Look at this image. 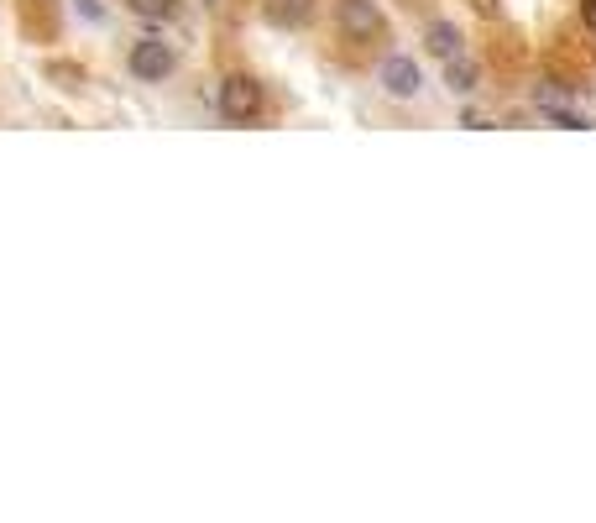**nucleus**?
I'll return each mask as SVG.
<instances>
[{
	"label": "nucleus",
	"instance_id": "nucleus-8",
	"mask_svg": "<svg viewBox=\"0 0 596 523\" xmlns=\"http://www.w3.org/2000/svg\"><path fill=\"white\" fill-rule=\"evenodd\" d=\"M131 11L147 16V21H173L178 16V0H131Z\"/></svg>",
	"mask_w": 596,
	"mask_h": 523
},
{
	"label": "nucleus",
	"instance_id": "nucleus-4",
	"mask_svg": "<svg viewBox=\"0 0 596 523\" xmlns=\"http://www.w3.org/2000/svg\"><path fill=\"white\" fill-rule=\"evenodd\" d=\"M340 32H351V37H377L382 32V6L377 0H340Z\"/></svg>",
	"mask_w": 596,
	"mask_h": 523
},
{
	"label": "nucleus",
	"instance_id": "nucleus-9",
	"mask_svg": "<svg viewBox=\"0 0 596 523\" xmlns=\"http://www.w3.org/2000/svg\"><path fill=\"white\" fill-rule=\"evenodd\" d=\"M581 21H586V27L596 32V0H581Z\"/></svg>",
	"mask_w": 596,
	"mask_h": 523
},
{
	"label": "nucleus",
	"instance_id": "nucleus-1",
	"mask_svg": "<svg viewBox=\"0 0 596 523\" xmlns=\"http://www.w3.org/2000/svg\"><path fill=\"white\" fill-rule=\"evenodd\" d=\"M220 116L231 126H246L262 116V84L251 74H225L220 79Z\"/></svg>",
	"mask_w": 596,
	"mask_h": 523
},
{
	"label": "nucleus",
	"instance_id": "nucleus-6",
	"mask_svg": "<svg viewBox=\"0 0 596 523\" xmlns=\"http://www.w3.org/2000/svg\"><path fill=\"white\" fill-rule=\"evenodd\" d=\"M424 42H429V53H434V58H445V63L461 53V32H455L450 21H434V27L424 32Z\"/></svg>",
	"mask_w": 596,
	"mask_h": 523
},
{
	"label": "nucleus",
	"instance_id": "nucleus-7",
	"mask_svg": "<svg viewBox=\"0 0 596 523\" xmlns=\"http://www.w3.org/2000/svg\"><path fill=\"white\" fill-rule=\"evenodd\" d=\"M445 84L455 89V95H471V89H476V63H466L461 53H455L450 68H445Z\"/></svg>",
	"mask_w": 596,
	"mask_h": 523
},
{
	"label": "nucleus",
	"instance_id": "nucleus-5",
	"mask_svg": "<svg viewBox=\"0 0 596 523\" xmlns=\"http://www.w3.org/2000/svg\"><path fill=\"white\" fill-rule=\"evenodd\" d=\"M262 11L272 27H304L314 16V0H262Z\"/></svg>",
	"mask_w": 596,
	"mask_h": 523
},
{
	"label": "nucleus",
	"instance_id": "nucleus-3",
	"mask_svg": "<svg viewBox=\"0 0 596 523\" xmlns=\"http://www.w3.org/2000/svg\"><path fill=\"white\" fill-rule=\"evenodd\" d=\"M377 79H382V89H387L393 100H414V95H419V84H424V79H419V63H414V58H403V53H398V58H387Z\"/></svg>",
	"mask_w": 596,
	"mask_h": 523
},
{
	"label": "nucleus",
	"instance_id": "nucleus-2",
	"mask_svg": "<svg viewBox=\"0 0 596 523\" xmlns=\"http://www.w3.org/2000/svg\"><path fill=\"white\" fill-rule=\"evenodd\" d=\"M131 74L136 79H147V84H163L168 74H173V68H178V53L168 48V42H157V37H147V42H136V48H131Z\"/></svg>",
	"mask_w": 596,
	"mask_h": 523
}]
</instances>
